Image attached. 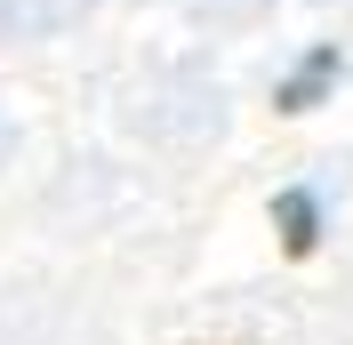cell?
<instances>
[{
	"label": "cell",
	"mask_w": 353,
	"mask_h": 345,
	"mask_svg": "<svg viewBox=\"0 0 353 345\" xmlns=\"http://www.w3.org/2000/svg\"><path fill=\"white\" fill-rule=\"evenodd\" d=\"M273 217H281V249H289V257H313V241H321L313 193H281V201H273Z\"/></svg>",
	"instance_id": "6da1fadb"
},
{
	"label": "cell",
	"mask_w": 353,
	"mask_h": 345,
	"mask_svg": "<svg viewBox=\"0 0 353 345\" xmlns=\"http://www.w3.org/2000/svg\"><path fill=\"white\" fill-rule=\"evenodd\" d=\"M330 72H337V57H330V48H313V57H305V72L281 88V112H305L313 97H321V81H330Z\"/></svg>",
	"instance_id": "7a4b0ae2"
}]
</instances>
